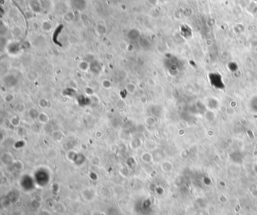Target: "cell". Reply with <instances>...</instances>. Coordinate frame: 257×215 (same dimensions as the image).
I'll list each match as a JSON object with an SVG mask.
<instances>
[{
    "label": "cell",
    "instance_id": "6da1fadb",
    "mask_svg": "<svg viewBox=\"0 0 257 215\" xmlns=\"http://www.w3.org/2000/svg\"><path fill=\"white\" fill-rule=\"evenodd\" d=\"M45 212H41V213H40V214H39V215H45ZM48 215H49V214H48Z\"/></svg>",
    "mask_w": 257,
    "mask_h": 215
}]
</instances>
